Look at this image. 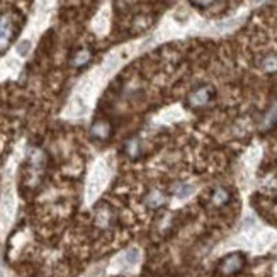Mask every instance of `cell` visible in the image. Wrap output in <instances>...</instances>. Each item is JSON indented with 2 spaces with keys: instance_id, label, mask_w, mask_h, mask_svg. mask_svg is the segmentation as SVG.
Wrapping results in <instances>:
<instances>
[{
  "instance_id": "12",
  "label": "cell",
  "mask_w": 277,
  "mask_h": 277,
  "mask_svg": "<svg viewBox=\"0 0 277 277\" xmlns=\"http://www.w3.org/2000/svg\"><path fill=\"white\" fill-rule=\"evenodd\" d=\"M192 192H194V187H192V185H189V184H177L174 187V194L177 196L178 199L189 198Z\"/></svg>"
},
{
  "instance_id": "1",
  "label": "cell",
  "mask_w": 277,
  "mask_h": 277,
  "mask_svg": "<svg viewBox=\"0 0 277 277\" xmlns=\"http://www.w3.org/2000/svg\"><path fill=\"white\" fill-rule=\"evenodd\" d=\"M215 97V89L211 85H201L198 89H194L187 97L189 106L192 107H202L206 104H209Z\"/></svg>"
},
{
  "instance_id": "6",
  "label": "cell",
  "mask_w": 277,
  "mask_h": 277,
  "mask_svg": "<svg viewBox=\"0 0 277 277\" xmlns=\"http://www.w3.org/2000/svg\"><path fill=\"white\" fill-rule=\"evenodd\" d=\"M277 122V100L269 107V111L264 116V122H262V129H271Z\"/></svg>"
},
{
  "instance_id": "8",
  "label": "cell",
  "mask_w": 277,
  "mask_h": 277,
  "mask_svg": "<svg viewBox=\"0 0 277 277\" xmlns=\"http://www.w3.org/2000/svg\"><path fill=\"white\" fill-rule=\"evenodd\" d=\"M92 58V53L89 50H80L77 51V55L72 58V65L73 66H83L89 63V59Z\"/></svg>"
},
{
  "instance_id": "11",
  "label": "cell",
  "mask_w": 277,
  "mask_h": 277,
  "mask_svg": "<svg viewBox=\"0 0 277 277\" xmlns=\"http://www.w3.org/2000/svg\"><path fill=\"white\" fill-rule=\"evenodd\" d=\"M228 199H230V192H228L226 189L218 187L215 192H213V202H215L216 206H223V204H226Z\"/></svg>"
},
{
  "instance_id": "14",
  "label": "cell",
  "mask_w": 277,
  "mask_h": 277,
  "mask_svg": "<svg viewBox=\"0 0 277 277\" xmlns=\"http://www.w3.org/2000/svg\"><path fill=\"white\" fill-rule=\"evenodd\" d=\"M29 50H31V43H29V41H22V43L19 44V48H17L19 55H22V56H26L27 53H29Z\"/></svg>"
},
{
  "instance_id": "3",
  "label": "cell",
  "mask_w": 277,
  "mask_h": 277,
  "mask_svg": "<svg viewBox=\"0 0 277 277\" xmlns=\"http://www.w3.org/2000/svg\"><path fill=\"white\" fill-rule=\"evenodd\" d=\"M245 264V258L241 254H231L221 262V271L224 274H235L238 272Z\"/></svg>"
},
{
  "instance_id": "4",
  "label": "cell",
  "mask_w": 277,
  "mask_h": 277,
  "mask_svg": "<svg viewBox=\"0 0 277 277\" xmlns=\"http://www.w3.org/2000/svg\"><path fill=\"white\" fill-rule=\"evenodd\" d=\"M90 133H92L94 138L100 139V141H106V139L111 136L112 128H111L109 121H104V119H99V121L94 122V126H92V129H90Z\"/></svg>"
},
{
  "instance_id": "5",
  "label": "cell",
  "mask_w": 277,
  "mask_h": 277,
  "mask_svg": "<svg viewBox=\"0 0 277 277\" xmlns=\"http://www.w3.org/2000/svg\"><path fill=\"white\" fill-rule=\"evenodd\" d=\"M106 177H107L106 167H104L102 163H99L96 168V172H94V175H92V184H90V192H92V196L99 192L100 185L106 182Z\"/></svg>"
},
{
  "instance_id": "2",
  "label": "cell",
  "mask_w": 277,
  "mask_h": 277,
  "mask_svg": "<svg viewBox=\"0 0 277 277\" xmlns=\"http://www.w3.org/2000/svg\"><path fill=\"white\" fill-rule=\"evenodd\" d=\"M14 38V24L9 16H0V51L10 43Z\"/></svg>"
},
{
  "instance_id": "9",
  "label": "cell",
  "mask_w": 277,
  "mask_h": 277,
  "mask_svg": "<svg viewBox=\"0 0 277 277\" xmlns=\"http://www.w3.org/2000/svg\"><path fill=\"white\" fill-rule=\"evenodd\" d=\"M262 70L267 73H276L277 72V55H267L260 63Z\"/></svg>"
},
{
  "instance_id": "7",
  "label": "cell",
  "mask_w": 277,
  "mask_h": 277,
  "mask_svg": "<svg viewBox=\"0 0 277 277\" xmlns=\"http://www.w3.org/2000/svg\"><path fill=\"white\" fill-rule=\"evenodd\" d=\"M146 204H148L150 208H153V209L160 208V206L165 204V196H163L160 191H153V192H150L148 198H146Z\"/></svg>"
},
{
  "instance_id": "10",
  "label": "cell",
  "mask_w": 277,
  "mask_h": 277,
  "mask_svg": "<svg viewBox=\"0 0 277 277\" xmlns=\"http://www.w3.org/2000/svg\"><path fill=\"white\" fill-rule=\"evenodd\" d=\"M14 211V196L10 191H7L5 194H3V201H2V213L5 216H9L10 219V215H12Z\"/></svg>"
},
{
  "instance_id": "13",
  "label": "cell",
  "mask_w": 277,
  "mask_h": 277,
  "mask_svg": "<svg viewBox=\"0 0 277 277\" xmlns=\"http://www.w3.org/2000/svg\"><path fill=\"white\" fill-rule=\"evenodd\" d=\"M138 258H139V254H138V250H136V248L126 252V255H124V262H126V265H128V267L135 265L136 262H138Z\"/></svg>"
},
{
  "instance_id": "15",
  "label": "cell",
  "mask_w": 277,
  "mask_h": 277,
  "mask_svg": "<svg viewBox=\"0 0 277 277\" xmlns=\"http://www.w3.org/2000/svg\"><path fill=\"white\" fill-rule=\"evenodd\" d=\"M213 2H215V0H191V3L196 7H209Z\"/></svg>"
},
{
  "instance_id": "16",
  "label": "cell",
  "mask_w": 277,
  "mask_h": 277,
  "mask_svg": "<svg viewBox=\"0 0 277 277\" xmlns=\"http://www.w3.org/2000/svg\"><path fill=\"white\" fill-rule=\"evenodd\" d=\"M255 2H264V0H255Z\"/></svg>"
}]
</instances>
